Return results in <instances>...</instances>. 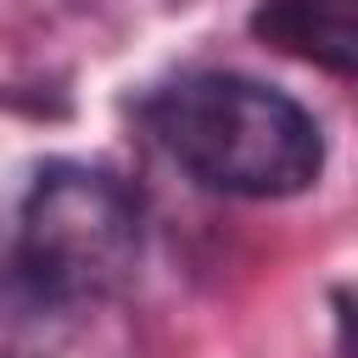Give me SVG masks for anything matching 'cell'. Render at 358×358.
I'll return each instance as SVG.
<instances>
[{
	"mask_svg": "<svg viewBox=\"0 0 358 358\" xmlns=\"http://www.w3.org/2000/svg\"><path fill=\"white\" fill-rule=\"evenodd\" d=\"M157 145L207 190L224 196H296L324 168V134L291 95L241 73H190L145 101Z\"/></svg>",
	"mask_w": 358,
	"mask_h": 358,
	"instance_id": "cell-1",
	"label": "cell"
},
{
	"mask_svg": "<svg viewBox=\"0 0 358 358\" xmlns=\"http://www.w3.org/2000/svg\"><path fill=\"white\" fill-rule=\"evenodd\" d=\"M140 257V207L101 168H45L22 201L17 268L45 302L112 296Z\"/></svg>",
	"mask_w": 358,
	"mask_h": 358,
	"instance_id": "cell-2",
	"label": "cell"
},
{
	"mask_svg": "<svg viewBox=\"0 0 358 358\" xmlns=\"http://www.w3.org/2000/svg\"><path fill=\"white\" fill-rule=\"evenodd\" d=\"M257 28L308 62L358 73V0H268Z\"/></svg>",
	"mask_w": 358,
	"mask_h": 358,
	"instance_id": "cell-3",
	"label": "cell"
}]
</instances>
